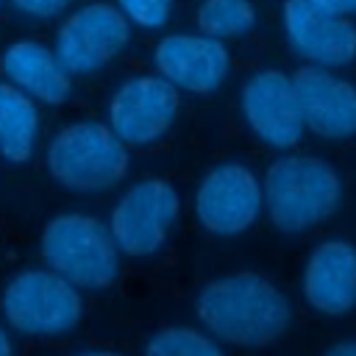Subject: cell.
Returning a JSON list of instances; mask_svg holds the SVG:
<instances>
[{
	"instance_id": "cell-1",
	"label": "cell",
	"mask_w": 356,
	"mask_h": 356,
	"mask_svg": "<svg viewBox=\"0 0 356 356\" xmlns=\"http://www.w3.org/2000/svg\"><path fill=\"white\" fill-rule=\"evenodd\" d=\"M195 312L209 337L236 348H267L292 323L289 298L270 278L250 270L209 281Z\"/></svg>"
},
{
	"instance_id": "cell-2",
	"label": "cell",
	"mask_w": 356,
	"mask_h": 356,
	"mask_svg": "<svg viewBox=\"0 0 356 356\" xmlns=\"http://www.w3.org/2000/svg\"><path fill=\"white\" fill-rule=\"evenodd\" d=\"M264 209L278 231L300 234L328 220L342 197L337 170L314 156H284L261 181Z\"/></svg>"
},
{
	"instance_id": "cell-3",
	"label": "cell",
	"mask_w": 356,
	"mask_h": 356,
	"mask_svg": "<svg viewBox=\"0 0 356 356\" xmlns=\"http://www.w3.org/2000/svg\"><path fill=\"white\" fill-rule=\"evenodd\" d=\"M42 261L75 289H106L120 273V250L108 225L92 214L67 211L42 231Z\"/></svg>"
},
{
	"instance_id": "cell-4",
	"label": "cell",
	"mask_w": 356,
	"mask_h": 356,
	"mask_svg": "<svg viewBox=\"0 0 356 356\" xmlns=\"http://www.w3.org/2000/svg\"><path fill=\"white\" fill-rule=\"evenodd\" d=\"M50 175L72 192H100L128 172V150L117 134L95 120L64 125L47 147Z\"/></svg>"
},
{
	"instance_id": "cell-5",
	"label": "cell",
	"mask_w": 356,
	"mask_h": 356,
	"mask_svg": "<svg viewBox=\"0 0 356 356\" xmlns=\"http://www.w3.org/2000/svg\"><path fill=\"white\" fill-rule=\"evenodd\" d=\"M3 320L25 337L70 334L83 317L81 289L47 267H28L11 275L0 292Z\"/></svg>"
},
{
	"instance_id": "cell-6",
	"label": "cell",
	"mask_w": 356,
	"mask_h": 356,
	"mask_svg": "<svg viewBox=\"0 0 356 356\" xmlns=\"http://www.w3.org/2000/svg\"><path fill=\"white\" fill-rule=\"evenodd\" d=\"M181 211L178 192L161 178H145L131 184L108 217V231L120 253L131 259L153 256Z\"/></svg>"
},
{
	"instance_id": "cell-7",
	"label": "cell",
	"mask_w": 356,
	"mask_h": 356,
	"mask_svg": "<svg viewBox=\"0 0 356 356\" xmlns=\"http://www.w3.org/2000/svg\"><path fill=\"white\" fill-rule=\"evenodd\" d=\"M131 39V22L111 3H86L56 33V56L70 75H92L114 61Z\"/></svg>"
},
{
	"instance_id": "cell-8",
	"label": "cell",
	"mask_w": 356,
	"mask_h": 356,
	"mask_svg": "<svg viewBox=\"0 0 356 356\" xmlns=\"http://www.w3.org/2000/svg\"><path fill=\"white\" fill-rule=\"evenodd\" d=\"M261 206V184L245 164L236 161L211 167L195 192L197 222L217 236H234L248 231L256 222Z\"/></svg>"
},
{
	"instance_id": "cell-9",
	"label": "cell",
	"mask_w": 356,
	"mask_h": 356,
	"mask_svg": "<svg viewBox=\"0 0 356 356\" xmlns=\"http://www.w3.org/2000/svg\"><path fill=\"white\" fill-rule=\"evenodd\" d=\"M178 89L161 75H136L117 86L108 103V128L122 145H150L178 117Z\"/></svg>"
},
{
	"instance_id": "cell-10",
	"label": "cell",
	"mask_w": 356,
	"mask_h": 356,
	"mask_svg": "<svg viewBox=\"0 0 356 356\" xmlns=\"http://www.w3.org/2000/svg\"><path fill=\"white\" fill-rule=\"evenodd\" d=\"M242 114L250 131L273 147L298 145L306 128L292 75L281 70H259L245 81Z\"/></svg>"
},
{
	"instance_id": "cell-11",
	"label": "cell",
	"mask_w": 356,
	"mask_h": 356,
	"mask_svg": "<svg viewBox=\"0 0 356 356\" xmlns=\"http://www.w3.org/2000/svg\"><path fill=\"white\" fill-rule=\"evenodd\" d=\"M284 33L289 47L312 67H342L356 58V25L314 6L312 0L284 3Z\"/></svg>"
},
{
	"instance_id": "cell-12",
	"label": "cell",
	"mask_w": 356,
	"mask_h": 356,
	"mask_svg": "<svg viewBox=\"0 0 356 356\" xmlns=\"http://www.w3.org/2000/svg\"><path fill=\"white\" fill-rule=\"evenodd\" d=\"M159 75L175 89L192 95L214 92L228 75V50L222 42L211 36L192 33H170L156 44L153 53Z\"/></svg>"
},
{
	"instance_id": "cell-13",
	"label": "cell",
	"mask_w": 356,
	"mask_h": 356,
	"mask_svg": "<svg viewBox=\"0 0 356 356\" xmlns=\"http://www.w3.org/2000/svg\"><path fill=\"white\" fill-rule=\"evenodd\" d=\"M306 128L323 139L356 134V86L325 67H298L292 75Z\"/></svg>"
},
{
	"instance_id": "cell-14",
	"label": "cell",
	"mask_w": 356,
	"mask_h": 356,
	"mask_svg": "<svg viewBox=\"0 0 356 356\" xmlns=\"http://www.w3.org/2000/svg\"><path fill=\"white\" fill-rule=\"evenodd\" d=\"M303 298L325 317H342L356 309V248L350 242L325 239L309 253Z\"/></svg>"
},
{
	"instance_id": "cell-15",
	"label": "cell",
	"mask_w": 356,
	"mask_h": 356,
	"mask_svg": "<svg viewBox=\"0 0 356 356\" xmlns=\"http://www.w3.org/2000/svg\"><path fill=\"white\" fill-rule=\"evenodd\" d=\"M0 70L6 72L11 86H17L33 100L61 106L70 97L72 75L61 67L56 50H50L42 42L19 39L8 44L0 56Z\"/></svg>"
},
{
	"instance_id": "cell-16",
	"label": "cell",
	"mask_w": 356,
	"mask_h": 356,
	"mask_svg": "<svg viewBox=\"0 0 356 356\" xmlns=\"http://www.w3.org/2000/svg\"><path fill=\"white\" fill-rule=\"evenodd\" d=\"M39 134V111L33 97L11 83H0V156L22 164L33 153Z\"/></svg>"
},
{
	"instance_id": "cell-17",
	"label": "cell",
	"mask_w": 356,
	"mask_h": 356,
	"mask_svg": "<svg viewBox=\"0 0 356 356\" xmlns=\"http://www.w3.org/2000/svg\"><path fill=\"white\" fill-rule=\"evenodd\" d=\"M256 25L250 0H203L197 8V28L211 39H236Z\"/></svg>"
},
{
	"instance_id": "cell-18",
	"label": "cell",
	"mask_w": 356,
	"mask_h": 356,
	"mask_svg": "<svg viewBox=\"0 0 356 356\" xmlns=\"http://www.w3.org/2000/svg\"><path fill=\"white\" fill-rule=\"evenodd\" d=\"M142 356H225L214 337L192 325L159 328L142 348Z\"/></svg>"
},
{
	"instance_id": "cell-19",
	"label": "cell",
	"mask_w": 356,
	"mask_h": 356,
	"mask_svg": "<svg viewBox=\"0 0 356 356\" xmlns=\"http://www.w3.org/2000/svg\"><path fill=\"white\" fill-rule=\"evenodd\" d=\"M117 8L139 28H161L170 19L172 0H117Z\"/></svg>"
},
{
	"instance_id": "cell-20",
	"label": "cell",
	"mask_w": 356,
	"mask_h": 356,
	"mask_svg": "<svg viewBox=\"0 0 356 356\" xmlns=\"http://www.w3.org/2000/svg\"><path fill=\"white\" fill-rule=\"evenodd\" d=\"M22 14H31V17H39V19H47V17H56L61 14L72 0H11Z\"/></svg>"
},
{
	"instance_id": "cell-21",
	"label": "cell",
	"mask_w": 356,
	"mask_h": 356,
	"mask_svg": "<svg viewBox=\"0 0 356 356\" xmlns=\"http://www.w3.org/2000/svg\"><path fill=\"white\" fill-rule=\"evenodd\" d=\"M312 3L320 6V8L328 11V14H337V17L356 14V0H312Z\"/></svg>"
},
{
	"instance_id": "cell-22",
	"label": "cell",
	"mask_w": 356,
	"mask_h": 356,
	"mask_svg": "<svg viewBox=\"0 0 356 356\" xmlns=\"http://www.w3.org/2000/svg\"><path fill=\"white\" fill-rule=\"evenodd\" d=\"M323 356H356V339H339V342L328 345V350Z\"/></svg>"
},
{
	"instance_id": "cell-23",
	"label": "cell",
	"mask_w": 356,
	"mask_h": 356,
	"mask_svg": "<svg viewBox=\"0 0 356 356\" xmlns=\"http://www.w3.org/2000/svg\"><path fill=\"white\" fill-rule=\"evenodd\" d=\"M0 356H14V345H11V337L8 331L0 325Z\"/></svg>"
},
{
	"instance_id": "cell-24",
	"label": "cell",
	"mask_w": 356,
	"mask_h": 356,
	"mask_svg": "<svg viewBox=\"0 0 356 356\" xmlns=\"http://www.w3.org/2000/svg\"><path fill=\"white\" fill-rule=\"evenodd\" d=\"M75 356H120L117 350H106V348H92V350H81Z\"/></svg>"
}]
</instances>
